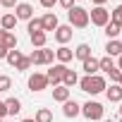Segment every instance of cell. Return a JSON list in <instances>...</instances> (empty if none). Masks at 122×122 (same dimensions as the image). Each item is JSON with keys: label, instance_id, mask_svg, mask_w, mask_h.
<instances>
[{"label": "cell", "instance_id": "1", "mask_svg": "<svg viewBox=\"0 0 122 122\" xmlns=\"http://www.w3.org/2000/svg\"><path fill=\"white\" fill-rule=\"evenodd\" d=\"M79 89L84 91V93H91V96H98V93H103L105 89H108V81H105V77H101V74H93V77H81L79 79Z\"/></svg>", "mask_w": 122, "mask_h": 122}, {"label": "cell", "instance_id": "2", "mask_svg": "<svg viewBox=\"0 0 122 122\" xmlns=\"http://www.w3.org/2000/svg\"><path fill=\"white\" fill-rule=\"evenodd\" d=\"M67 19H70V26H72V29H86V26H89V10L74 5V7L67 12Z\"/></svg>", "mask_w": 122, "mask_h": 122}, {"label": "cell", "instance_id": "3", "mask_svg": "<svg viewBox=\"0 0 122 122\" xmlns=\"http://www.w3.org/2000/svg\"><path fill=\"white\" fill-rule=\"evenodd\" d=\"M29 60H31V65H53V60H55V50H50V48H36L31 55H29Z\"/></svg>", "mask_w": 122, "mask_h": 122}, {"label": "cell", "instance_id": "4", "mask_svg": "<svg viewBox=\"0 0 122 122\" xmlns=\"http://www.w3.org/2000/svg\"><path fill=\"white\" fill-rule=\"evenodd\" d=\"M108 22H110V12L105 10V5H101V7H91V12H89V24L103 29Z\"/></svg>", "mask_w": 122, "mask_h": 122}, {"label": "cell", "instance_id": "5", "mask_svg": "<svg viewBox=\"0 0 122 122\" xmlns=\"http://www.w3.org/2000/svg\"><path fill=\"white\" fill-rule=\"evenodd\" d=\"M81 115L86 117V120H103V105L98 103V101H86L84 105H81Z\"/></svg>", "mask_w": 122, "mask_h": 122}, {"label": "cell", "instance_id": "6", "mask_svg": "<svg viewBox=\"0 0 122 122\" xmlns=\"http://www.w3.org/2000/svg\"><path fill=\"white\" fill-rule=\"evenodd\" d=\"M65 72H67V65L53 62V65H50V70L46 72V79H48V84H53V86H60V84H62V77H65Z\"/></svg>", "mask_w": 122, "mask_h": 122}, {"label": "cell", "instance_id": "7", "mask_svg": "<svg viewBox=\"0 0 122 122\" xmlns=\"http://www.w3.org/2000/svg\"><path fill=\"white\" fill-rule=\"evenodd\" d=\"M26 86H29V91H36V93H41V91H46L50 84H48V79H46V74H43V72H34V74L29 77Z\"/></svg>", "mask_w": 122, "mask_h": 122}, {"label": "cell", "instance_id": "8", "mask_svg": "<svg viewBox=\"0 0 122 122\" xmlns=\"http://www.w3.org/2000/svg\"><path fill=\"white\" fill-rule=\"evenodd\" d=\"M72 34H74V31H72L70 24H60V26L53 31V36H55V41H57L60 46H67V43L72 41Z\"/></svg>", "mask_w": 122, "mask_h": 122}, {"label": "cell", "instance_id": "9", "mask_svg": "<svg viewBox=\"0 0 122 122\" xmlns=\"http://www.w3.org/2000/svg\"><path fill=\"white\" fill-rule=\"evenodd\" d=\"M62 115H65V117H70V120L79 117V115H81V103H77L74 98L65 101V103H62Z\"/></svg>", "mask_w": 122, "mask_h": 122}, {"label": "cell", "instance_id": "10", "mask_svg": "<svg viewBox=\"0 0 122 122\" xmlns=\"http://www.w3.org/2000/svg\"><path fill=\"white\" fill-rule=\"evenodd\" d=\"M15 17H17V22H19V19L29 22V19L34 17V5H29V3H17V7H15Z\"/></svg>", "mask_w": 122, "mask_h": 122}, {"label": "cell", "instance_id": "11", "mask_svg": "<svg viewBox=\"0 0 122 122\" xmlns=\"http://www.w3.org/2000/svg\"><path fill=\"white\" fill-rule=\"evenodd\" d=\"M41 24H43V31L48 34V31H55V29L60 26V19H57L55 12H46V15L41 17Z\"/></svg>", "mask_w": 122, "mask_h": 122}, {"label": "cell", "instance_id": "12", "mask_svg": "<svg viewBox=\"0 0 122 122\" xmlns=\"http://www.w3.org/2000/svg\"><path fill=\"white\" fill-rule=\"evenodd\" d=\"M0 46L7 48V50H15V48H17V36H15V31H3V29H0Z\"/></svg>", "mask_w": 122, "mask_h": 122}, {"label": "cell", "instance_id": "13", "mask_svg": "<svg viewBox=\"0 0 122 122\" xmlns=\"http://www.w3.org/2000/svg\"><path fill=\"white\" fill-rule=\"evenodd\" d=\"M72 57H74V50H72V48H67V46H60V48L55 50V60H57L60 65L72 62Z\"/></svg>", "mask_w": 122, "mask_h": 122}, {"label": "cell", "instance_id": "14", "mask_svg": "<svg viewBox=\"0 0 122 122\" xmlns=\"http://www.w3.org/2000/svg\"><path fill=\"white\" fill-rule=\"evenodd\" d=\"M105 55H108V57H120V55H122V41H120V38L108 41V43H105Z\"/></svg>", "mask_w": 122, "mask_h": 122}, {"label": "cell", "instance_id": "15", "mask_svg": "<svg viewBox=\"0 0 122 122\" xmlns=\"http://www.w3.org/2000/svg\"><path fill=\"white\" fill-rule=\"evenodd\" d=\"M81 70L86 72V77H93V74H98L101 72V67H98V57H89V60H84V62H81Z\"/></svg>", "mask_w": 122, "mask_h": 122}, {"label": "cell", "instance_id": "16", "mask_svg": "<svg viewBox=\"0 0 122 122\" xmlns=\"http://www.w3.org/2000/svg\"><path fill=\"white\" fill-rule=\"evenodd\" d=\"M105 96H108L110 103H122V86L120 84H110L105 89Z\"/></svg>", "mask_w": 122, "mask_h": 122}, {"label": "cell", "instance_id": "17", "mask_svg": "<svg viewBox=\"0 0 122 122\" xmlns=\"http://www.w3.org/2000/svg\"><path fill=\"white\" fill-rule=\"evenodd\" d=\"M17 26V17H15V12H5L3 17H0V29L3 31H12Z\"/></svg>", "mask_w": 122, "mask_h": 122}, {"label": "cell", "instance_id": "18", "mask_svg": "<svg viewBox=\"0 0 122 122\" xmlns=\"http://www.w3.org/2000/svg\"><path fill=\"white\" fill-rule=\"evenodd\" d=\"M77 84H79V74L67 67V72H65V77H62V86H65V89H72V86H77Z\"/></svg>", "mask_w": 122, "mask_h": 122}, {"label": "cell", "instance_id": "19", "mask_svg": "<svg viewBox=\"0 0 122 122\" xmlns=\"http://www.w3.org/2000/svg\"><path fill=\"white\" fill-rule=\"evenodd\" d=\"M74 57L81 60V62L89 60V57H91V46H89V43H79V46L74 48Z\"/></svg>", "mask_w": 122, "mask_h": 122}, {"label": "cell", "instance_id": "20", "mask_svg": "<svg viewBox=\"0 0 122 122\" xmlns=\"http://www.w3.org/2000/svg\"><path fill=\"white\" fill-rule=\"evenodd\" d=\"M5 108H7V115L15 117V115L22 112V101H19V98H7V101H5Z\"/></svg>", "mask_w": 122, "mask_h": 122}, {"label": "cell", "instance_id": "21", "mask_svg": "<svg viewBox=\"0 0 122 122\" xmlns=\"http://www.w3.org/2000/svg\"><path fill=\"white\" fill-rule=\"evenodd\" d=\"M53 101H57V103L70 101V89H65L62 84H60V86H55V89H53Z\"/></svg>", "mask_w": 122, "mask_h": 122}, {"label": "cell", "instance_id": "22", "mask_svg": "<svg viewBox=\"0 0 122 122\" xmlns=\"http://www.w3.org/2000/svg\"><path fill=\"white\" fill-rule=\"evenodd\" d=\"M29 38H31V46H34V48H46L48 34H46V31H36V34H31Z\"/></svg>", "mask_w": 122, "mask_h": 122}, {"label": "cell", "instance_id": "23", "mask_svg": "<svg viewBox=\"0 0 122 122\" xmlns=\"http://www.w3.org/2000/svg\"><path fill=\"white\" fill-rule=\"evenodd\" d=\"M22 57H24V53L17 50V48H15V50H7V55H5V60H7V65H10V67H17Z\"/></svg>", "mask_w": 122, "mask_h": 122}, {"label": "cell", "instance_id": "24", "mask_svg": "<svg viewBox=\"0 0 122 122\" xmlns=\"http://www.w3.org/2000/svg\"><path fill=\"white\" fill-rule=\"evenodd\" d=\"M34 122H53V112L48 108H38L34 115Z\"/></svg>", "mask_w": 122, "mask_h": 122}, {"label": "cell", "instance_id": "25", "mask_svg": "<svg viewBox=\"0 0 122 122\" xmlns=\"http://www.w3.org/2000/svg\"><path fill=\"white\" fill-rule=\"evenodd\" d=\"M103 31H105L108 41H112V38H120V26H117V24H112V22H108V24L103 26Z\"/></svg>", "mask_w": 122, "mask_h": 122}, {"label": "cell", "instance_id": "26", "mask_svg": "<svg viewBox=\"0 0 122 122\" xmlns=\"http://www.w3.org/2000/svg\"><path fill=\"white\" fill-rule=\"evenodd\" d=\"M26 31H29V36H31V34H36V31H43L41 17H31V19H29V26H26Z\"/></svg>", "mask_w": 122, "mask_h": 122}, {"label": "cell", "instance_id": "27", "mask_svg": "<svg viewBox=\"0 0 122 122\" xmlns=\"http://www.w3.org/2000/svg\"><path fill=\"white\" fill-rule=\"evenodd\" d=\"M110 22H112V24H117V26L122 29V3H120V5L110 12Z\"/></svg>", "mask_w": 122, "mask_h": 122}, {"label": "cell", "instance_id": "28", "mask_svg": "<svg viewBox=\"0 0 122 122\" xmlns=\"http://www.w3.org/2000/svg\"><path fill=\"white\" fill-rule=\"evenodd\" d=\"M98 67H101L103 72H108V70H112V67H115V60L105 55V57H101V60H98Z\"/></svg>", "mask_w": 122, "mask_h": 122}, {"label": "cell", "instance_id": "29", "mask_svg": "<svg viewBox=\"0 0 122 122\" xmlns=\"http://www.w3.org/2000/svg\"><path fill=\"white\" fill-rule=\"evenodd\" d=\"M12 89V79L7 77V74H0V93H5V91H10Z\"/></svg>", "mask_w": 122, "mask_h": 122}, {"label": "cell", "instance_id": "30", "mask_svg": "<svg viewBox=\"0 0 122 122\" xmlns=\"http://www.w3.org/2000/svg\"><path fill=\"white\" fill-rule=\"evenodd\" d=\"M29 67H31V60H29V55H24V57L19 60V65H17L15 70H17V72H26Z\"/></svg>", "mask_w": 122, "mask_h": 122}, {"label": "cell", "instance_id": "31", "mask_svg": "<svg viewBox=\"0 0 122 122\" xmlns=\"http://www.w3.org/2000/svg\"><path fill=\"white\" fill-rule=\"evenodd\" d=\"M105 74L110 77V81H112V84H117V81H120V77H122V72H120L117 67H112V70H108Z\"/></svg>", "mask_w": 122, "mask_h": 122}, {"label": "cell", "instance_id": "32", "mask_svg": "<svg viewBox=\"0 0 122 122\" xmlns=\"http://www.w3.org/2000/svg\"><path fill=\"white\" fill-rule=\"evenodd\" d=\"M57 5H60V7H62L65 12H70V10H72V7L77 5V0H57Z\"/></svg>", "mask_w": 122, "mask_h": 122}, {"label": "cell", "instance_id": "33", "mask_svg": "<svg viewBox=\"0 0 122 122\" xmlns=\"http://www.w3.org/2000/svg\"><path fill=\"white\" fill-rule=\"evenodd\" d=\"M0 7H5V10H12V7H17V0H0Z\"/></svg>", "mask_w": 122, "mask_h": 122}, {"label": "cell", "instance_id": "34", "mask_svg": "<svg viewBox=\"0 0 122 122\" xmlns=\"http://www.w3.org/2000/svg\"><path fill=\"white\" fill-rule=\"evenodd\" d=\"M41 5H43L46 10H53V7L57 5V0H41Z\"/></svg>", "mask_w": 122, "mask_h": 122}, {"label": "cell", "instance_id": "35", "mask_svg": "<svg viewBox=\"0 0 122 122\" xmlns=\"http://www.w3.org/2000/svg\"><path fill=\"white\" fill-rule=\"evenodd\" d=\"M7 115V108H5V101H0V120Z\"/></svg>", "mask_w": 122, "mask_h": 122}, {"label": "cell", "instance_id": "36", "mask_svg": "<svg viewBox=\"0 0 122 122\" xmlns=\"http://www.w3.org/2000/svg\"><path fill=\"white\" fill-rule=\"evenodd\" d=\"M91 3H93V7H101V5H105V3H108V0H91Z\"/></svg>", "mask_w": 122, "mask_h": 122}, {"label": "cell", "instance_id": "37", "mask_svg": "<svg viewBox=\"0 0 122 122\" xmlns=\"http://www.w3.org/2000/svg\"><path fill=\"white\" fill-rule=\"evenodd\" d=\"M5 55H7V48H3V46H0V60H5Z\"/></svg>", "mask_w": 122, "mask_h": 122}, {"label": "cell", "instance_id": "38", "mask_svg": "<svg viewBox=\"0 0 122 122\" xmlns=\"http://www.w3.org/2000/svg\"><path fill=\"white\" fill-rule=\"evenodd\" d=\"M115 67H117V70H120V72H122V55H120V57H117V65H115Z\"/></svg>", "mask_w": 122, "mask_h": 122}, {"label": "cell", "instance_id": "39", "mask_svg": "<svg viewBox=\"0 0 122 122\" xmlns=\"http://www.w3.org/2000/svg\"><path fill=\"white\" fill-rule=\"evenodd\" d=\"M19 122H34V117H26V120H19Z\"/></svg>", "mask_w": 122, "mask_h": 122}, {"label": "cell", "instance_id": "40", "mask_svg": "<svg viewBox=\"0 0 122 122\" xmlns=\"http://www.w3.org/2000/svg\"><path fill=\"white\" fill-rule=\"evenodd\" d=\"M120 120H122V103H120Z\"/></svg>", "mask_w": 122, "mask_h": 122}, {"label": "cell", "instance_id": "41", "mask_svg": "<svg viewBox=\"0 0 122 122\" xmlns=\"http://www.w3.org/2000/svg\"><path fill=\"white\" fill-rule=\"evenodd\" d=\"M117 84H120V86H122V77H120V81H117Z\"/></svg>", "mask_w": 122, "mask_h": 122}, {"label": "cell", "instance_id": "42", "mask_svg": "<svg viewBox=\"0 0 122 122\" xmlns=\"http://www.w3.org/2000/svg\"><path fill=\"white\" fill-rule=\"evenodd\" d=\"M120 36H122V29H120ZM120 41H122V38H120Z\"/></svg>", "mask_w": 122, "mask_h": 122}, {"label": "cell", "instance_id": "43", "mask_svg": "<svg viewBox=\"0 0 122 122\" xmlns=\"http://www.w3.org/2000/svg\"><path fill=\"white\" fill-rule=\"evenodd\" d=\"M0 17H3V12H0Z\"/></svg>", "mask_w": 122, "mask_h": 122}, {"label": "cell", "instance_id": "44", "mask_svg": "<svg viewBox=\"0 0 122 122\" xmlns=\"http://www.w3.org/2000/svg\"><path fill=\"white\" fill-rule=\"evenodd\" d=\"M0 122H3V120H0Z\"/></svg>", "mask_w": 122, "mask_h": 122}]
</instances>
